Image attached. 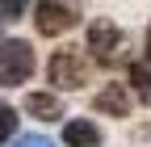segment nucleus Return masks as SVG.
Instances as JSON below:
<instances>
[{
  "instance_id": "423d86ee",
  "label": "nucleus",
  "mask_w": 151,
  "mask_h": 147,
  "mask_svg": "<svg viewBox=\"0 0 151 147\" xmlns=\"http://www.w3.org/2000/svg\"><path fill=\"white\" fill-rule=\"evenodd\" d=\"M97 109L101 114H113V118H126L130 114V97L113 84V88H105V93H97Z\"/></svg>"
},
{
  "instance_id": "39448f33",
  "label": "nucleus",
  "mask_w": 151,
  "mask_h": 147,
  "mask_svg": "<svg viewBox=\"0 0 151 147\" xmlns=\"http://www.w3.org/2000/svg\"><path fill=\"white\" fill-rule=\"evenodd\" d=\"M63 143H67V147H101V130H97L92 122H67Z\"/></svg>"
},
{
  "instance_id": "20e7f679",
  "label": "nucleus",
  "mask_w": 151,
  "mask_h": 147,
  "mask_svg": "<svg viewBox=\"0 0 151 147\" xmlns=\"http://www.w3.org/2000/svg\"><path fill=\"white\" fill-rule=\"evenodd\" d=\"M76 13L67 0H38V17H34V25L42 30V34H67L76 25Z\"/></svg>"
},
{
  "instance_id": "f8f14e48",
  "label": "nucleus",
  "mask_w": 151,
  "mask_h": 147,
  "mask_svg": "<svg viewBox=\"0 0 151 147\" xmlns=\"http://www.w3.org/2000/svg\"><path fill=\"white\" fill-rule=\"evenodd\" d=\"M147 55H151V30H147Z\"/></svg>"
},
{
  "instance_id": "1a4fd4ad",
  "label": "nucleus",
  "mask_w": 151,
  "mask_h": 147,
  "mask_svg": "<svg viewBox=\"0 0 151 147\" xmlns=\"http://www.w3.org/2000/svg\"><path fill=\"white\" fill-rule=\"evenodd\" d=\"M13 126H17V114H13L9 105H0V143H4V139L13 135Z\"/></svg>"
},
{
  "instance_id": "6e6552de",
  "label": "nucleus",
  "mask_w": 151,
  "mask_h": 147,
  "mask_svg": "<svg viewBox=\"0 0 151 147\" xmlns=\"http://www.w3.org/2000/svg\"><path fill=\"white\" fill-rule=\"evenodd\" d=\"M130 80H134L139 97L151 105V63H134V67H130Z\"/></svg>"
},
{
  "instance_id": "f257e3e1",
  "label": "nucleus",
  "mask_w": 151,
  "mask_h": 147,
  "mask_svg": "<svg viewBox=\"0 0 151 147\" xmlns=\"http://www.w3.org/2000/svg\"><path fill=\"white\" fill-rule=\"evenodd\" d=\"M46 80L55 88H84L88 84V63H84V50L63 46L50 55V67H46Z\"/></svg>"
},
{
  "instance_id": "9d476101",
  "label": "nucleus",
  "mask_w": 151,
  "mask_h": 147,
  "mask_svg": "<svg viewBox=\"0 0 151 147\" xmlns=\"http://www.w3.org/2000/svg\"><path fill=\"white\" fill-rule=\"evenodd\" d=\"M17 147H50V139H42V135H21Z\"/></svg>"
},
{
  "instance_id": "9b49d317",
  "label": "nucleus",
  "mask_w": 151,
  "mask_h": 147,
  "mask_svg": "<svg viewBox=\"0 0 151 147\" xmlns=\"http://www.w3.org/2000/svg\"><path fill=\"white\" fill-rule=\"evenodd\" d=\"M29 0H0V13H21Z\"/></svg>"
},
{
  "instance_id": "f03ea898",
  "label": "nucleus",
  "mask_w": 151,
  "mask_h": 147,
  "mask_svg": "<svg viewBox=\"0 0 151 147\" xmlns=\"http://www.w3.org/2000/svg\"><path fill=\"white\" fill-rule=\"evenodd\" d=\"M34 71V46L13 38V42H0V84L13 88V84H25Z\"/></svg>"
},
{
  "instance_id": "0eeeda50",
  "label": "nucleus",
  "mask_w": 151,
  "mask_h": 147,
  "mask_svg": "<svg viewBox=\"0 0 151 147\" xmlns=\"http://www.w3.org/2000/svg\"><path fill=\"white\" fill-rule=\"evenodd\" d=\"M25 109H29L34 118H59V114H63L59 97H50V93H29V97H25Z\"/></svg>"
},
{
  "instance_id": "7ed1b4c3",
  "label": "nucleus",
  "mask_w": 151,
  "mask_h": 147,
  "mask_svg": "<svg viewBox=\"0 0 151 147\" xmlns=\"http://www.w3.org/2000/svg\"><path fill=\"white\" fill-rule=\"evenodd\" d=\"M122 46H126V34L113 25V21H92L88 25V50L97 55V63H118L122 59Z\"/></svg>"
}]
</instances>
